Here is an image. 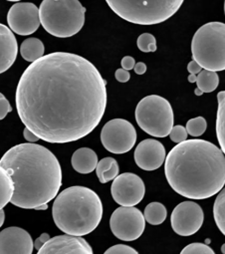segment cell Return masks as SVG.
I'll return each instance as SVG.
<instances>
[{
  "instance_id": "obj_31",
  "label": "cell",
  "mask_w": 225,
  "mask_h": 254,
  "mask_svg": "<svg viewBox=\"0 0 225 254\" xmlns=\"http://www.w3.org/2000/svg\"><path fill=\"white\" fill-rule=\"evenodd\" d=\"M12 111V107L8 100L4 97L0 99V120H3L8 113Z\"/></svg>"
},
{
  "instance_id": "obj_21",
  "label": "cell",
  "mask_w": 225,
  "mask_h": 254,
  "mask_svg": "<svg viewBox=\"0 0 225 254\" xmlns=\"http://www.w3.org/2000/svg\"><path fill=\"white\" fill-rule=\"evenodd\" d=\"M217 101L218 109L216 116V136L220 150L225 156V91L218 93Z\"/></svg>"
},
{
  "instance_id": "obj_33",
  "label": "cell",
  "mask_w": 225,
  "mask_h": 254,
  "mask_svg": "<svg viewBox=\"0 0 225 254\" xmlns=\"http://www.w3.org/2000/svg\"><path fill=\"white\" fill-rule=\"evenodd\" d=\"M121 65H122V67H123L124 70H127V71L132 70V69H134L135 66H136L135 58H133V57H131V56H126V57H124V58L122 59Z\"/></svg>"
},
{
  "instance_id": "obj_34",
  "label": "cell",
  "mask_w": 225,
  "mask_h": 254,
  "mask_svg": "<svg viewBox=\"0 0 225 254\" xmlns=\"http://www.w3.org/2000/svg\"><path fill=\"white\" fill-rule=\"evenodd\" d=\"M50 235L48 233H42L34 242V248H36L37 250H39L49 239H50Z\"/></svg>"
},
{
  "instance_id": "obj_8",
  "label": "cell",
  "mask_w": 225,
  "mask_h": 254,
  "mask_svg": "<svg viewBox=\"0 0 225 254\" xmlns=\"http://www.w3.org/2000/svg\"><path fill=\"white\" fill-rule=\"evenodd\" d=\"M136 121L148 135L166 138L173 127V111L170 103L159 96L150 95L142 99L136 108Z\"/></svg>"
},
{
  "instance_id": "obj_35",
  "label": "cell",
  "mask_w": 225,
  "mask_h": 254,
  "mask_svg": "<svg viewBox=\"0 0 225 254\" xmlns=\"http://www.w3.org/2000/svg\"><path fill=\"white\" fill-rule=\"evenodd\" d=\"M187 71L189 72V74L196 75V74H199L202 71V68H201V66L198 63H196L195 61L192 60L187 65Z\"/></svg>"
},
{
  "instance_id": "obj_30",
  "label": "cell",
  "mask_w": 225,
  "mask_h": 254,
  "mask_svg": "<svg viewBox=\"0 0 225 254\" xmlns=\"http://www.w3.org/2000/svg\"><path fill=\"white\" fill-rule=\"evenodd\" d=\"M104 254H139V252L129 245L117 244L107 249Z\"/></svg>"
},
{
  "instance_id": "obj_25",
  "label": "cell",
  "mask_w": 225,
  "mask_h": 254,
  "mask_svg": "<svg viewBox=\"0 0 225 254\" xmlns=\"http://www.w3.org/2000/svg\"><path fill=\"white\" fill-rule=\"evenodd\" d=\"M213 216L218 229L225 235V188L219 191L214 201Z\"/></svg>"
},
{
  "instance_id": "obj_2",
  "label": "cell",
  "mask_w": 225,
  "mask_h": 254,
  "mask_svg": "<svg viewBox=\"0 0 225 254\" xmlns=\"http://www.w3.org/2000/svg\"><path fill=\"white\" fill-rule=\"evenodd\" d=\"M14 186L11 203L25 209H36L55 198L62 186L59 161L47 148L20 144L9 149L0 160Z\"/></svg>"
},
{
  "instance_id": "obj_42",
  "label": "cell",
  "mask_w": 225,
  "mask_h": 254,
  "mask_svg": "<svg viewBox=\"0 0 225 254\" xmlns=\"http://www.w3.org/2000/svg\"><path fill=\"white\" fill-rule=\"evenodd\" d=\"M221 252H222L223 254H225V243L221 246Z\"/></svg>"
},
{
  "instance_id": "obj_11",
  "label": "cell",
  "mask_w": 225,
  "mask_h": 254,
  "mask_svg": "<svg viewBox=\"0 0 225 254\" xmlns=\"http://www.w3.org/2000/svg\"><path fill=\"white\" fill-rule=\"evenodd\" d=\"M146 192L143 180L132 173L119 175L111 187V193L114 200L124 207H133L139 204Z\"/></svg>"
},
{
  "instance_id": "obj_15",
  "label": "cell",
  "mask_w": 225,
  "mask_h": 254,
  "mask_svg": "<svg viewBox=\"0 0 225 254\" xmlns=\"http://www.w3.org/2000/svg\"><path fill=\"white\" fill-rule=\"evenodd\" d=\"M37 254H94L90 244L81 236L58 235L50 238Z\"/></svg>"
},
{
  "instance_id": "obj_26",
  "label": "cell",
  "mask_w": 225,
  "mask_h": 254,
  "mask_svg": "<svg viewBox=\"0 0 225 254\" xmlns=\"http://www.w3.org/2000/svg\"><path fill=\"white\" fill-rule=\"evenodd\" d=\"M207 123L203 117H196L190 119L186 123V132L192 137H199L206 131Z\"/></svg>"
},
{
  "instance_id": "obj_4",
  "label": "cell",
  "mask_w": 225,
  "mask_h": 254,
  "mask_svg": "<svg viewBox=\"0 0 225 254\" xmlns=\"http://www.w3.org/2000/svg\"><path fill=\"white\" fill-rule=\"evenodd\" d=\"M52 216L56 226L64 233L82 237L94 231L100 224L103 203L91 189L70 187L56 196Z\"/></svg>"
},
{
  "instance_id": "obj_24",
  "label": "cell",
  "mask_w": 225,
  "mask_h": 254,
  "mask_svg": "<svg viewBox=\"0 0 225 254\" xmlns=\"http://www.w3.org/2000/svg\"><path fill=\"white\" fill-rule=\"evenodd\" d=\"M196 84L202 93H211L218 87L219 77L215 72L202 70L197 75Z\"/></svg>"
},
{
  "instance_id": "obj_36",
  "label": "cell",
  "mask_w": 225,
  "mask_h": 254,
  "mask_svg": "<svg viewBox=\"0 0 225 254\" xmlns=\"http://www.w3.org/2000/svg\"><path fill=\"white\" fill-rule=\"evenodd\" d=\"M23 137H24V139L28 142V143H36V142H38L39 141V138L37 137V136H35L30 130H28L27 128H25L24 129V131H23Z\"/></svg>"
},
{
  "instance_id": "obj_18",
  "label": "cell",
  "mask_w": 225,
  "mask_h": 254,
  "mask_svg": "<svg viewBox=\"0 0 225 254\" xmlns=\"http://www.w3.org/2000/svg\"><path fill=\"white\" fill-rule=\"evenodd\" d=\"M72 167L79 174H90L94 172L99 163L97 154L89 148H81L72 156Z\"/></svg>"
},
{
  "instance_id": "obj_29",
  "label": "cell",
  "mask_w": 225,
  "mask_h": 254,
  "mask_svg": "<svg viewBox=\"0 0 225 254\" xmlns=\"http://www.w3.org/2000/svg\"><path fill=\"white\" fill-rule=\"evenodd\" d=\"M187 136L188 135H187L185 127L180 126V125L173 126L170 133H169L170 140L173 143H176V144H179V143H182V142L186 141L187 140Z\"/></svg>"
},
{
  "instance_id": "obj_12",
  "label": "cell",
  "mask_w": 225,
  "mask_h": 254,
  "mask_svg": "<svg viewBox=\"0 0 225 254\" xmlns=\"http://www.w3.org/2000/svg\"><path fill=\"white\" fill-rule=\"evenodd\" d=\"M204 220L203 210L193 201H183L176 205L171 213L170 222L173 231L180 236L196 233Z\"/></svg>"
},
{
  "instance_id": "obj_16",
  "label": "cell",
  "mask_w": 225,
  "mask_h": 254,
  "mask_svg": "<svg viewBox=\"0 0 225 254\" xmlns=\"http://www.w3.org/2000/svg\"><path fill=\"white\" fill-rule=\"evenodd\" d=\"M135 162L144 171H155L160 169L167 158L164 145L154 139L142 141L135 151Z\"/></svg>"
},
{
  "instance_id": "obj_9",
  "label": "cell",
  "mask_w": 225,
  "mask_h": 254,
  "mask_svg": "<svg viewBox=\"0 0 225 254\" xmlns=\"http://www.w3.org/2000/svg\"><path fill=\"white\" fill-rule=\"evenodd\" d=\"M101 142L104 148L112 154H126L137 142L135 127L125 119H114L105 124L101 132Z\"/></svg>"
},
{
  "instance_id": "obj_28",
  "label": "cell",
  "mask_w": 225,
  "mask_h": 254,
  "mask_svg": "<svg viewBox=\"0 0 225 254\" xmlns=\"http://www.w3.org/2000/svg\"><path fill=\"white\" fill-rule=\"evenodd\" d=\"M180 254H215V252L208 245L204 243H191L185 246Z\"/></svg>"
},
{
  "instance_id": "obj_43",
  "label": "cell",
  "mask_w": 225,
  "mask_h": 254,
  "mask_svg": "<svg viewBox=\"0 0 225 254\" xmlns=\"http://www.w3.org/2000/svg\"><path fill=\"white\" fill-rule=\"evenodd\" d=\"M1 98H4V95L2 93H0V99H1Z\"/></svg>"
},
{
  "instance_id": "obj_14",
  "label": "cell",
  "mask_w": 225,
  "mask_h": 254,
  "mask_svg": "<svg viewBox=\"0 0 225 254\" xmlns=\"http://www.w3.org/2000/svg\"><path fill=\"white\" fill-rule=\"evenodd\" d=\"M34 242L23 228L11 226L0 231V254H32Z\"/></svg>"
},
{
  "instance_id": "obj_19",
  "label": "cell",
  "mask_w": 225,
  "mask_h": 254,
  "mask_svg": "<svg viewBox=\"0 0 225 254\" xmlns=\"http://www.w3.org/2000/svg\"><path fill=\"white\" fill-rule=\"evenodd\" d=\"M120 168L118 162L114 158L102 159L96 168V174L101 184H107L114 181L119 176Z\"/></svg>"
},
{
  "instance_id": "obj_3",
  "label": "cell",
  "mask_w": 225,
  "mask_h": 254,
  "mask_svg": "<svg viewBox=\"0 0 225 254\" xmlns=\"http://www.w3.org/2000/svg\"><path fill=\"white\" fill-rule=\"evenodd\" d=\"M166 178L170 188L190 199H206L225 185V156L205 140H186L166 158Z\"/></svg>"
},
{
  "instance_id": "obj_44",
  "label": "cell",
  "mask_w": 225,
  "mask_h": 254,
  "mask_svg": "<svg viewBox=\"0 0 225 254\" xmlns=\"http://www.w3.org/2000/svg\"><path fill=\"white\" fill-rule=\"evenodd\" d=\"M224 13H225V2H224Z\"/></svg>"
},
{
  "instance_id": "obj_7",
  "label": "cell",
  "mask_w": 225,
  "mask_h": 254,
  "mask_svg": "<svg viewBox=\"0 0 225 254\" xmlns=\"http://www.w3.org/2000/svg\"><path fill=\"white\" fill-rule=\"evenodd\" d=\"M192 59L210 72L225 70V23L208 22L197 29L191 41Z\"/></svg>"
},
{
  "instance_id": "obj_32",
  "label": "cell",
  "mask_w": 225,
  "mask_h": 254,
  "mask_svg": "<svg viewBox=\"0 0 225 254\" xmlns=\"http://www.w3.org/2000/svg\"><path fill=\"white\" fill-rule=\"evenodd\" d=\"M115 77L120 83H127L131 79V74L129 71L122 69H118L115 73Z\"/></svg>"
},
{
  "instance_id": "obj_22",
  "label": "cell",
  "mask_w": 225,
  "mask_h": 254,
  "mask_svg": "<svg viewBox=\"0 0 225 254\" xmlns=\"http://www.w3.org/2000/svg\"><path fill=\"white\" fill-rule=\"evenodd\" d=\"M14 186L11 178L2 167H0V210L11 201Z\"/></svg>"
},
{
  "instance_id": "obj_10",
  "label": "cell",
  "mask_w": 225,
  "mask_h": 254,
  "mask_svg": "<svg viewBox=\"0 0 225 254\" xmlns=\"http://www.w3.org/2000/svg\"><path fill=\"white\" fill-rule=\"evenodd\" d=\"M110 227L117 238L123 241H134L144 233L146 219L137 207L121 206L112 212Z\"/></svg>"
},
{
  "instance_id": "obj_20",
  "label": "cell",
  "mask_w": 225,
  "mask_h": 254,
  "mask_svg": "<svg viewBox=\"0 0 225 254\" xmlns=\"http://www.w3.org/2000/svg\"><path fill=\"white\" fill-rule=\"evenodd\" d=\"M44 44L38 38H27L20 46V54L22 58L30 63H34L44 56Z\"/></svg>"
},
{
  "instance_id": "obj_41",
  "label": "cell",
  "mask_w": 225,
  "mask_h": 254,
  "mask_svg": "<svg viewBox=\"0 0 225 254\" xmlns=\"http://www.w3.org/2000/svg\"><path fill=\"white\" fill-rule=\"evenodd\" d=\"M194 93H195V95H197V96H200V95H202V94H203V93H202L198 88H196V89H195Z\"/></svg>"
},
{
  "instance_id": "obj_13",
  "label": "cell",
  "mask_w": 225,
  "mask_h": 254,
  "mask_svg": "<svg viewBox=\"0 0 225 254\" xmlns=\"http://www.w3.org/2000/svg\"><path fill=\"white\" fill-rule=\"evenodd\" d=\"M7 23L10 30L18 35L33 34L41 24L39 9L31 2H17L8 11Z\"/></svg>"
},
{
  "instance_id": "obj_1",
  "label": "cell",
  "mask_w": 225,
  "mask_h": 254,
  "mask_svg": "<svg viewBox=\"0 0 225 254\" xmlns=\"http://www.w3.org/2000/svg\"><path fill=\"white\" fill-rule=\"evenodd\" d=\"M15 101L21 122L39 140L72 143L100 124L107 107V82L86 58L54 52L26 68Z\"/></svg>"
},
{
  "instance_id": "obj_27",
  "label": "cell",
  "mask_w": 225,
  "mask_h": 254,
  "mask_svg": "<svg viewBox=\"0 0 225 254\" xmlns=\"http://www.w3.org/2000/svg\"><path fill=\"white\" fill-rule=\"evenodd\" d=\"M138 48L145 53L157 51V39L151 33H143L137 40Z\"/></svg>"
},
{
  "instance_id": "obj_5",
  "label": "cell",
  "mask_w": 225,
  "mask_h": 254,
  "mask_svg": "<svg viewBox=\"0 0 225 254\" xmlns=\"http://www.w3.org/2000/svg\"><path fill=\"white\" fill-rule=\"evenodd\" d=\"M86 8L78 0H44L39 7L40 23L51 35L68 38L84 26Z\"/></svg>"
},
{
  "instance_id": "obj_38",
  "label": "cell",
  "mask_w": 225,
  "mask_h": 254,
  "mask_svg": "<svg viewBox=\"0 0 225 254\" xmlns=\"http://www.w3.org/2000/svg\"><path fill=\"white\" fill-rule=\"evenodd\" d=\"M4 219H5V212L4 210H0V227H1L4 223Z\"/></svg>"
},
{
  "instance_id": "obj_39",
  "label": "cell",
  "mask_w": 225,
  "mask_h": 254,
  "mask_svg": "<svg viewBox=\"0 0 225 254\" xmlns=\"http://www.w3.org/2000/svg\"><path fill=\"white\" fill-rule=\"evenodd\" d=\"M196 79H197V76H196V75L190 74V75L188 76V82H189V83H194V82H196Z\"/></svg>"
},
{
  "instance_id": "obj_40",
  "label": "cell",
  "mask_w": 225,
  "mask_h": 254,
  "mask_svg": "<svg viewBox=\"0 0 225 254\" xmlns=\"http://www.w3.org/2000/svg\"><path fill=\"white\" fill-rule=\"evenodd\" d=\"M47 208H48V205H47V204H43V205L37 207L36 210H45V209H47Z\"/></svg>"
},
{
  "instance_id": "obj_37",
  "label": "cell",
  "mask_w": 225,
  "mask_h": 254,
  "mask_svg": "<svg viewBox=\"0 0 225 254\" xmlns=\"http://www.w3.org/2000/svg\"><path fill=\"white\" fill-rule=\"evenodd\" d=\"M136 74L138 75H143L147 72V65L144 63V62H139V63H136V66L134 68Z\"/></svg>"
},
{
  "instance_id": "obj_23",
  "label": "cell",
  "mask_w": 225,
  "mask_h": 254,
  "mask_svg": "<svg viewBox=\"0 0 225 254\" xmlns=\"http://www.w3.org/2000/svg\"><path fill=\"white\" fill-rule=\"evenodd\" d=\"M167 208L161 202H151L145 208L144 216L147 222L152 225H160L167 218Z\"/></svg>"
},
{
  "instance_id": "obj_6",
  "label": "cell",
  "mask_w": 225,
  "mask_h": 254,
  "mask_svg": "<svg viewBox=\"0 0 225 254\" xmlns=\"http://www.w3.org/2000/svg\"><path fill=\"white\" fill-rule=\"evenodd\" d=\"M182 0H108L107 4L118 16L134 24L154 25L174 15Z\"/></svg>"
},
{
  "instance_id": "obj_17",
  "label": "cell",
  "mask_w": 225,
  "mask_h": 254,
  "mask_svg": "<svg viewBox=\"0 0 225 254\" xmlns=\"http://www.w3.org/2000/svg\"><path fill=\"white\" fill-rule=\"evenodd\" d=\"M17 54L18 44L14 33L9 27L0 23V74L14 64Z\"/></svg>"
}]
</instances>
